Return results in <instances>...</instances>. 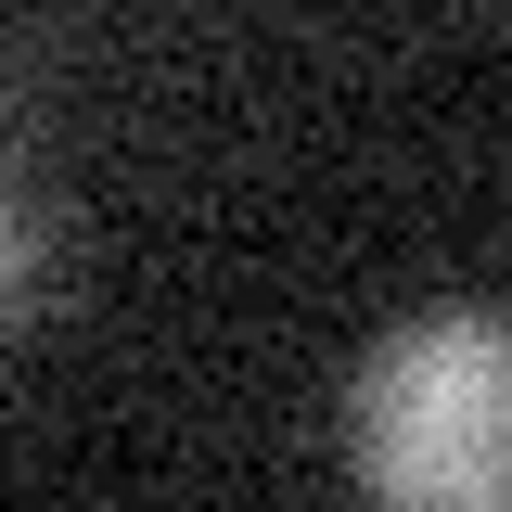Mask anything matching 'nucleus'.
<instances>
[{
  "instance_id": "obj_1",
  "label": "nucleus",
  "mask_w": 512,
  "mask_h": 512,
  "mask_svg": "<svg viewBox=\"0 0 512 512\" xmlns=\"http://www.w3.org/2000/svg\"><path fill=\"white\" fill-rule=\"evenodd\" d=\"M346 461L397 512H500L512 500V333L487 308L384 333L346 384Z\"/></svg>"
},
{
  "instance_id": "obj_2",
  "label": "nucleus",
  "mask_w": 512,
  "mask_h": 512,
  "mask_svg": "<svg viewBox=\"0 0 512 512\" xmlns=\"http://www.w3.org/2000/svg\"><path fill=\"white\" fill-rule=\"evenodd\" d=\"M26 282H39V244H26V218L0 205V320L26 308Z\"/></svg>"
}]
</instances>
